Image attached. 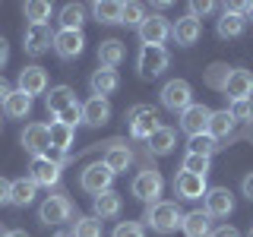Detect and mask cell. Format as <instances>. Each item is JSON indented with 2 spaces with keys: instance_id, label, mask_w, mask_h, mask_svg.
Returning <instances> with one entry per match:
<instances>
[{
  "instance_id": "8",
  "label": "cell",
  "mask_w": 253,
  "mask_h": 237,
  "mask_svg": "<svg viewBox=\"0 0 253 237\" xmlns=\"http://www.w3.org/2000/svg\"><path fill=\"white\" fill-rule=\"evenodd\" d=\"M203 212L209 218H228L234 212V196L228 187H212L203 196Z\"/></svg>"
},
{
  "instance_id": "41",
  "label": "cell",
  "mask_w": 253,
  "mask_h": 237,
  "mask_svg": "<svg viewBox=\"0 0 253 237\" xmlns=\"http://www.w3.org/2000/svg\"><path fill=\"white\" fill-rule=\"evenodd\" d=\"M54 120H60V123H67V126H76L79 120H83V105H79V101H76V105H70L67 111H60Z\"/></svg>"
},
{
  "instance_id": "11",
  "label": "cell",
  "mask_w": 253,
  "mask_h": 237,
  "mask_svg": "<svg viewBox=\"0 0 253 237\" xmlns=\"http://www.w3.org/2000/svg\"><path fill=\"white\" fill-rule=\"evenodd\" d=\"M22 149L32 155V158H38V155H44L47 152V146H51V136H47V123H29L26 130H22Z\"/></svg>"
},
{
  "instance_id": "6",
  "label": "cell",
  "mask_w": 253,
  "mask_h": 237,
  "mask_svg": "<svg viewBox=\"0 0 253 237\" xmlns=\"http://www.w3.org/2000/svg\"><path fill=\"white\" fill-rule=\"evenodd\" d=\"M51 47H54V32L47 22H42V26H26V32H22V51L29 57H42Z\"/></svg>"
},
{
  "instance_id": "21",
  "label": "cell",
  "mask_w": 253,
  "mask_h": 237,
  "mask_svg": "<svg viewBox=\"0 0 253 237\" xmlns=\"http://www.w3.org/2000/svg\"><path fill=\"white\" fill-rule=\"evenodd\" d=\"M38 196V187L32 177H19V180H10V205H19V209H26V205L35 202Z\"/></svg>"
},
{
  "instance_id": "15",
  "label": "cell",
  "mask_w": 253,
  "mask_h": 237,
  "mask_svg": "<svg viewBox=\"0 0 253 237\" xmlns=\"http://www.w3.org/2000/svg\"><path fill=\"white\" fill-rule=\"evenodd\" d=\"M19 92H26L29 98L47 92V70L44 67H22L19 70Z\"/></svg>"
},
{
  "instance_id": "26",
  "label": "cell",
  "mask_w": 253,
  "mask_h": 237,
  "mask_svg": "<svg viewBox=\"0 0 253 237\" xmlns=\"http://www.w3.org/2000/svg\"><path fill=\"white\" fill-rule=\"evenodd\" d=\"M44 105H47V111H51L54 117H57L60 111H67L70 105H76V92L70 89V85H57V89H51V95L44 98Z\"/></svg>"
},
{
  "instance_id": "47",
  "label": "cell",
  "mask_w": 253,
  "mask_h": 237,
  "mask_svg": "<svg viewBox=\"0 0 253 237\" xmlns=\"http://www.w3.org/2000/svg\"><path fill=\"white\" fill-rule=\"evenodd\" d=\"M10 95H13V85H10V82H6V79H3V76H0V108H3V105H6V98H10Z\"/></svg>"
},
{
  "instance_id": "4",
  "label": "cell",
  "mask_w": 253,
  "mask_h": 237,
  "mask_svg": "<svg viewBox=\"0 0 253 237\" xmlns=\"http://www.w3.org/2000/svg\"><path fill=\"white\" fill-rule=\"evenodd\" d=\"M168 51L165 47H149V44H142L139 47V57H136V70H139V76L142 79H155V76H162L165 70H168Z\"/></svg>"
},
{
  "instance_id": "14",
  "label": "cell",
  "mask_w": 253,
  "mask_h": 237,
  "mask_svg": "<svg viewBox=\"0 0 253 237\" xmlns=\"http://www.w3.org/2000/svg\"><path fill=\"white\" fill-rule=\"evenodd\" d=\"M101 161L108 164L114 174H121V171H126L130 168V161H133V152H130V146L126 142H121V139H111V142H105V155H101Z\"/></svg>"
},
{
  "instance_id": "45",
  "label": "cell",
  "mask_w": 253,
  "mask_h": 237,
  "mask_svg": "<svg viewBox=\"0 0 253 237\" xmlns=\"http://www.w3.org/2000/svg\"><path fill=\"white\" fill-rule=\"evenodd\" d=\"M146 111H149V105H133L130 111H126V123H133V120H136V117H142V114H146Z\"/></svg>"
},
{
  "instance_id": "32",
  "label": "cell",
  "mask_w": 253,
  "mask_h": 237,
  "mask_svg": "<svg viewBox=\"0 0 253 237\" xmlns=\"http://www.w3.org/2000/svg\"><path fill=\"white\" fill-rule=\"evenodd\" d=\"M32 111V98L26 92H19V89H13V95L6 98V105H3V114L6 117H13V120H19V117H26Z\"/></svg>"
},
{
  "instance_id": "51",
  "label": "cell",
  "mask_w": 253,
  "mask_h": 237,
  "mask_svg": "<svg viewBox=\"0 0 253 237\" xmlns=\"http://www.w3.org/2000/svg\"><path fill=\"white\" fill-rule=\"evenodd\" d=\"M54 237H76V234H73V228H67V231H57Z\"/></svg>"
},
{
  "instance_id": "27",
  "label": "cell",
  "mask_w": 253,
  "mask_h": 237,
  "mask_svg": "<svg viewBox=\"0 0 253 237\" xmlns=\"http://www.w3.org/2000/svg\"><path fill=\"white\" fill-rule=\"evenodd\" d=\"M244 29H247V19H244L241 13L225 10V13L218 16V38H237Z\"/></svg>"
},
{
  "instance_id": "38",
  "label": "cell",
  "mask_w": 253,
  "mask_h": 237,
  "mask_svg": "<svg viewBox=\"0 0 253 237\" xmlns=\"http://www.w3.org/2000/svg\"><path fill=\"white\" fill-rule=\"evenodd\" d=\"M73 234L76 237H101V221L95 215H83V218H76Z\"/></svg>"
},
{
  "instance_id": "13",
  "label": "cell",
  "mask_w": 253,
  "mask_h": 237,
  "mask_svg": "<svg viewBox=\"0 0 253 237\" xmlns=\"http://www.w3.org/2000/svg\"><path fill=\"white\" fill-rule=\"evenodd\" d=\"M209 117H212V111L206 105H190L184 114H180V130H184L187 136H200V133L209 130Z\"/></svg>"
},
{
  "instance_id": "20",
  "label": "cell",
  "mask_w": 253,
  "mask_h": 237,
  "mask_svg": "<svg viewBox=\"0 0 253 237\" xmlns=\"http://www.w3.org/2000/svg\"><path fill=\"white\" fill-rule=\"evenodd\" d=\"M47 136H51V146L47 149H54V152H60V155H70V146H73V139H76L73 126H67L60 120H51L47 123Z\"/></svg>"
},
{
  "instance_id": "18",
  "label": "cell",
  "mask_w": 253,
  "mask_h": 237,
  "mask_svg": "<svg viewBox=\"0 0 253 237\" xmlns=\"http://www.w3.org/2000/svg\"><path fill=\"white\" fill-rule=\"evenodd\" d=\"M171 38L177 41L180 47H190V44H196L203 38V22L200 19H193V16H184V19H177V26H171Z\"/></svg>"
},
{
  "instance_id": "3",
  "label": "cell",
  "mask_w": 253,
  "mask_h": 237,
  "mask_svg": "<svg viewBox=\"0 0 253 237\" xmlns=\"http://www.w3.org/2000/svg\"><path fill=\"white\" fill-rule=\"evenodd\" d=\"M162 187H165V180H162V174H158L155 168H142L136 177H133V196H136L139 202H149V205H155L158 202V196H162Z\"/></svg>"
},
{
  "instance_id": "42",
  "label": "cell",
  "mask_w": 253,
  "mask_h": 237,
  "mask_svg": "<svg viewBox=\"0 0 253 237\" xmlns=\"http://www.w3.org/2000/svg\"><path fill=\"white\" fill-rule=\"evenodd\" d=\"M111 237H142V225L139 221H121Z\"/></svg>"
},
{
  "instance_id": "10",
  "label": "cell",
  "mask_w": 253,
  "mask_h": 237,
  "mask_svg": "<svg viewBox=\"0 0 253 237\" xmlns=\"http://www.w3.org/2000/svg\"><path fill=\"white\" fill-rule=\"evenodd\" d=\"M85 47V38L83 32H70V29H60L54 32V51H57L60 60H76Z\"/></svg>"
},
{
  "instance_id": "49",
  "label": "cell",
  "mask_w": 253,
  "mask_h": 237,
  "mask_svg": "<svg viewBox=\"0 0 253 237\" xmlns=\"http://www.w3.org/2000/svg\"><path fill=\"white\" fill-rule=\"evenodd\" d=\"M241 190H244V196H247V199L253 202V174H247V177H244V184H241Z\"/></svg>"
},
{
  "instance_id": "24",
  "label": "cell",
  "mask_w": 253,
  "mask_h": 237,
  "mask_svg": "<svg viewBox=\"0 0 253 237\" xmlns=\"http://www.w3.org/2000/svg\"><path fill=\"white\" fill-rule=\"evenodd\" d=\"M121 60H124V41H117V38H105V41L98 44V63H101V70L121 67Z\"/></svg>"
},
{
  "instance_id": "34",
  "label": "cell",
  "mask_w": 253,
  "mask_h": 237,
  "mask_svg": "<svg viewBox=\"0 0 253 237\" xmlns=\"http://www.w3.org/2000/svg\"><path fill=\"white\" fill-rule=\"evenodd\" d=\"M92 13L101 26H117V22H121V3H114V0H98V3H92Z\"/></svg>"
},
{
  "instance_id": "1",
  "label": "cell",
  "mask_w": 253,
  "mask_h": 237,
  "mask_svg": "<svg viewBox=\"0 0 253 237\" xmlns=\"http://www.w3.org/2000/svg\"><path fill=\"white\" fill-rule=\"evenodd\" d=\"M146 225L152 228L155 234H171L184 225V212L177 209V202H168V199H158L155 205H149L146 212Z\"/></svg>"
},
{
  "instance_id": "36",
  "label": "cell",
  "mask_w": 253,
  "mask_h": 237,
  "mask_svg": "<svg viewBox=\"0 0 253 237\" xmlns=\"http://www.w3.org/2000/svg\"><path fill=\"white\" fill-rule=\"evenodd\" d=\"M190 152H193V155H206V158H212V152H218V139H215V136H209V133L190 136Z\"/></svg>"
},
{
  "instance_id": "9",
  "label": "cell",
  "mask_w": 253,
  "mask_h": 237,
  "mask_svg": "<svg viewBox=\"0 0 253 237\" xmlns=\"http://www.w3.org/2000/svg\"><path fill=\"white\" fill-rule=\"evenodd\" d=\"M139 38H142V44H149V47H162L171 38L168 19H165V16H158V13L146 16V19H142V26H139Z\"/></svg>"
},
{
  "instance_id": "44",
  "label": "cell",
  "mask_w": 253,
  "mask_h": 237,
  "mask_svg": "<svg viewBox=\"0 0 253 237\" xmlns=\"http://www.w3.org/2000/svg\"><path fill=\"white\" fill-rule=\"evenodd\" d=\"M209 237H241V231H237V228H231V225H221V228H215Z\"/></svg>"
},
{
  "instance_id": "19",
  "label": "cell",
  "mask_w": 253,
  "mask_h": 237,
  "mask_svg": "<svg viewBox=\"0 0 253 237\" xmlns=\"http://www.w3.org/2000/svg\"><path fill=\"white\" fill-rule=\"evenodd\" d=\"M92 209H95V218H98V221L117 218V215H121V209H124V196L117 193V190H105V193L95 196Z\"/></svg>"
},
{
  "instance_id": "54",
  "label": "cell",
  "mask_w": 253,
  "mask_h": 237,
  "mask_svg": "<svg viewBox=\"0 0 253 237\" xmlns=\"http://www.w3.org/2000/svg\"><path fill=\"white\" fill-rule=\"evenodd\" d=\"M0 237H3V234H0Z\"/></svg>"
},
{
  "instance_id": "29",
  "label": "cell",
  "mask_w": 253,
  "mask_h": 237,
  "mask_svg": "<svg viewBox=\"0 0 253 237\" xmlns=\"http://www.w3.org/2000/svg\"><path fill=\"white\" fill-rule=\"evenodd\" d=\"M231 70L234 67H228V63H209V67H206V73H203V82L209 85V89H215V92H225Z\"/></svg>"
},
{
  "instance_id": "2",
  "label": "cell",
  "mask_w": 253,
  "mask_h": 237,
  "mask_svg": "<svg viewBox=\"0 0 253 237\" xmlns=\"http://www.w3.org/2000/svg\"><path fill=\"white\" fill-rule=\"evenodd\" d=\"M73 212L76 209H73V202H70L67 193H54L38 205V221H42V225H63V221L73 218Z\"/></svg>"
},
{
  "instance_id": "28",
  "label": "cell",
  "mask_w": 253,
  "mask_h": 237,
  "mask_svg": "<svg viewBox=\"0 0 253 237\" xmlns=\"http://www.w3.org/2000/svg\"><path fill=\"white\" fill-rule=\"evenodd\" d=\"M174 139H177V136H174L171 126H158L152 136L146 139V149H149L152 155H168L171 149H174Z\"/></svg>"
},
{
  "instance_id": "52",
  "label": "cell",
  "mask_w": 253,
  "mask_h": 237,
  "mask_svg": "<svg viewBox=\"0 0 253 237\" xmlns=\"http://www.w3.org/2000/svg\"><path fill=\"white\" fill-rule=\"evenodd\" d=\"M244 19H247V22H253V3L247 6V16H244Z\"/></svg>"
},
{
  "instance_id": "39",
  "label": "cell",
  "mask_w": 253,
  "mask_h": 237,
  "mask_svg": "<svg viewBox=\"0 0 253 237\" xmlns=\"http://www.w3.org/2000/svg\"><path fill=\"white\" fill-rule=\"evenodd\" d=\"M180 171L206 177V174H209V158H206V155H193V152H187V155H184V164H180Z\"/></svg>"
},
{
  "instance_id": "23",
  "label": "cell",
  "mask_w": 253,
  "mask_h": 237,
  "mask_svg": "<svg viewBox=\"0 0 253 237\" xmlns=\"http://www.w3.org/2000/svg\"><path fill=\"white\" fill-rule=\"evenodd\" d=\"M89 85H92V95H95V98H108L111 92H117L121 76H117V70H95L92 79H89Z\"/></svg>"
},
{
  "instance_id": "50",
  "label": "cell",
  "mask_w": 253,
  "mask_h": 237,
  "mask_svg": "<svg viewBox=\"0 0 253 237\" xmlns=\"http://www.w3.org/2000/svg\"><path fill=\"white\" fill-rule=\"evenodd\" d=\"M3 237H29L26 231H3Z\"/></svg>"
},
{
  "instance_id": "48",
  "label": "cell",
  "mask_w": 253,
  "mask_h": 237,
  "mask_svg": "<svg viewBox=\"0 0 253 237\" xmlns=\"http://www.w3.org/2000/svg\"><path fill=\"white\" fill-rule=\"evenodd\" d=\"M6 60H10V44H6V38L0 35V70L6 67Z\"/></svg>"
},
{
  "instance_id": "25",
  "label": "cell",
  "mask_w": 253,
  "mask_h": 237,
  "mask_svg": "<svg viewBox=\"0 0 253 237\" xmlns=\"http://www.w3.org/2000/svg\"><path fill=\"white\" fill-rule=\"evenodd\" d=\"M209 215H206V212L203 209H196V212H187V215H184V225H180V228H184V234L187 237H209L212 234V225H209Z\"/></svg>"
},
{
  "instance_id": "43",
  "label": "cell",
  "mask_w": 253,
  "mask_h": 237,
  "mask_svg": "<svg viewBox=\"0 0 253 237\" xmlns=\"http://www.w3.org/2000/svg\"><path fill=\"white\" fill-rule=\"evenodd\" d=\"M212 10H215V3H209V0H193V3H190V16H193V19L209 16Z\"/></svg>"
},
{
  "instance_id": "12",
  "label": "cell",
  "mask_w": 253,
  "mask_h": 237,
  "mask_svg": "<svg viewBox=\"0 0 253 237\" xmlns=\"http://www.w3.org/2000/svg\"><path fill=\"white\" fill-rule=\"evenodd\" d=\"M225 95H228L231 101H250V98H253V73H250V70L234 67L231 76H228Z\"/></svg>"
},
{
  "instance_id": "37",
  "label": "cell",
  "mask_w": 253,
  "mask_h": 237,
  "mask_svg": "<svg viewBox=\"0 0 253 237\" xmlns=\"http://www.w3.org/2000/svg\"><path fill=\"white\" fill-rule=\"evenodd\" d=\"M142 19H146V6L142 3H121V22L124 26H142Z\"/></svg>"
},
{
  "instance_id": "30",
  "label": "cell",
  "mask_w": 253,
  "mask_h": 237,
  "mask_svg": "<svg viewBox=\"0 0 253 237\" xmlns=\"http://www.w3.org/2000/svg\"><path fill=\"white\" fill-rule=\"evenodd\" d=\"M209 136H215V139H228L234 133V117L228 114V111H212V117H209Z\"/></svg>"
},
{
  "instance_id": "22",
  "label": "cell",
  "mask_w": 253,
  "mask_h": 237,
  "mask_svg": "<svg viewBox=\"0 0 253 237\" xmlns=\"http://www.w3.org/2000/svg\"><path fill=\"white\" fill-rule=\"evenodd\" d=\"M111 120V105H108V98H92L83 105V123H89V126H105Z\"/></svg>"
},
{
  "instance_id": "46",
  "label": "cell",
  "mask_w": 253,
  "mask_h": 237,
  "mask_svg": "<svg viewBox=\"0 0 253 237\" xmlns=\"http://www.w3.org/2000/svg\"><path fill=\"white\" fill-rule=\"evenodd\" d=\"M0 205H10V180L0 177Z\"/></svg>"
},
{
  "instance_id": "5",
  "label": "cell",
  "mask_w": 253,
  "mask_h": 237,
  "mask_svg": "<svg viewBox=\"0 0 253 237\" xmlns=\"http://www.w3.org/2000/svg\"><path fill=\"white\" fill-rule=\"evenodd\" d=\"M111 180H114V171H111L105 161L85 164V171L79 174V187H83L85 193H92V196H98V193H105V190H111Z\"/></svg>"
},
{
  "instance_id": "35",
  "label": "cell",
  "mask_w": 253,
  "mask_h": 237,
  "mask_svg": "<svg viewBox=\"0 0 253 237\" xmlns=\"http://www.w3.org/2000/svg\"><path fill=\"white\" fill-rule=\"evenodd\" d=\"M22 13H26L29 26H42V22L51 19V3H47V0H29V3L22 6Z\"/></svg>"
},
{
  "instance_id": "40",
  "label": "cell",
  "mask_w": 253,
  "mask_h": 237,
  "mask_svg": "<svg viewBox=\"0 0 253 237\" xmlns=\"http://www.w3.org/2000/svg\"><path fill=\"white\" fill-rule=\"evenodd\" d=\"M225 111L234 117V123L237 120H253V101H231Z\"/></svg>"
},
{
  "instance_id": "31",
  "label": "cell",
  "mask_w": 253,
  "mask_h": 237,
  "mask_svg": "<svg viewBox=\"0 0 253 237\" xmlns=\"http://www.w3.org/2000/svg\"><path fill=\"white\" fill-rule=\"evenodd\" d=\"M158 126H162V123H158V114L149 108L142 117H136V120L130 123V136H133V139H149V136L158 130Z\"/></svg>"
},
{
  "instance_id": "17",
  "label": "cell",
  "mask_w": 253,
  "mask_h": 237,
  "mask_svg": "<svg viewBox=\"0 0 253 237\" xmlns=\"http://www.w3.org/2000/svg\"><path fill=\"white\" fill-rule=\"evenodd\" d=\"M206 177H200V174H187L180 171L177 177H174V193L180 196V199H203L206 196Z\"/></svg>"
},
{
  "instance_id": "53",
  "label": "cell",
  "mask_w": 253,
  "mask_h": 237,
  "mask_svg": "<svg viewBox=\"0 0 253 237\" xmlns=\"http://www.w3.org/2000/svg\"><path fill=\"white\" fill-rule=\"evenodd\" d=\"M247 237H253V228H250V234H247Z\"/></svg>"
},
{
  "instance_id": "33",
  "label": "cell",
  "mask_w": 253,
  "mask_h": 237,
  "mask_svg": "<svg viewBox=\"0 0 253 237\" xmlns=\"http://www.w3.org/2000/svg\"><path fill=\"white\" fill-rule=\"evenodd\" d=\"M83 22H85V6L83 3H67L60 10V29L83 32Z\"/></svg>"
},
{
  "instance_id": "16",
  "label": "cell",
  "mask_w": 253,
  "mask_h": 237,
  "mask_svg": "<svg viewBox=\"0 0 253 237\" xmlns=\"http://www.w3.org/2000/svg\"><path fill=\"white\" fill-rule=\"evenodd\" d=\"M29 177L35 180V187H54L60 180V164L51 161L47 155H38V158H32V174Z\"/></svg>"
},
{
  "instance_id": "7",
  "label": "cell",
  "mask_w": 253,
  "mask_h": 237,
  "mask_svg": "<svg viewBox=\"0 0 253 237\" xmlns=\"http://www.w3.org/2000/svg\"><path fill=\"white\" fill-rule=\"evenodd\" d=\"M162 105L168 108V111H184L193 105V89H190V82L187 79H171V82H165V89H162Z\"/></svg>"
}]
</instances>
